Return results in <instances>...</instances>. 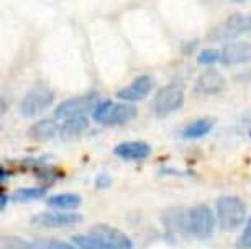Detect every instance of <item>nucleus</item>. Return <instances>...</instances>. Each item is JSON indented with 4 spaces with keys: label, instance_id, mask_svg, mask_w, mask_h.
I'll return each mask as SVG.
<instances>
[{
    "label": "nucleus",
    "instance_id": "nucleus-19",
    "mask_svg": "<svg viewBox=\"0 0 251 249\" xmlns=\"http://www.w3.org/2000/svg\"><path fill=\"white\" fill-rule=\"evenodd\" d=\"M46 195V190L43 187H23V189L15 190L10 195V199L17 204H26V202L40 200Z\"/></svg>",
    "mask_w": 251,
    "mask_h": 249
},
{
    "label": "nucleus",
    "instance_id": "nucleus-11",
    "mask_svg": "<svg viewBox=\"0 0 251 249\" xmlns=\"http://www.w3.org/2000/svg\"><path fill=\"white\" fill-rule=\"evenodd\" d=\"M151 153V146L145 141H125L117 144L113 149V154L125 161H141L148 158Z\"/></svg>",
    "mask_w": 251,
    "mask_h": 249
},
{
    "label": "nucleus",
    "instance_id": "nucleus-17",
    "mask_svg": "<svg viewBox=\"0 0 251 249\" xmlns=\"http://www.w3.org/2000/svg\"><path fill=\"white\" fill-rule=\"evenodd\" d=\"M73 243H75V246H79L80 249H115L107 241H103L102 238H99L92 233L75 234V236H73Z\"/></svg>",
    "mask_w": 251,
    "mask_h": 249
},
{
    "label": "nucleus",
    "instance_id": "nucleus-2",
    "mask_svg": "<svg viewBox=\"0 0 251 249\" xmlns=\"http://www.w3.org/2000/svg\"><path fill=\"white\" fill-rule=\"evenodd\" d=\"M136 116V107L130 102L102 100L92 110V120L99 125L115 126L128 123Z\"/></svg>",
    "mask_w": 251,
    "mask_h": 249
},
{
    "label": "nucleus",
    "instance_id": "nucleus-23",
    "mask_svg": "<svg viewBox=\"0 0 251 249\" xmlns=\"http://www.w3.org/2000/svg\"><path fill=\"white\" fill-rule=\"evenodd\" d=\"M110 185H112V179L107 176V174H100V176H97V179H96V189L105 190Z\"/></svg>",
    "mask_w": 251,
    "mask_h": 249
},
{
    "label": "nucleus",
    "instance_id": "nucleus-9",
    "mask_svg": "<svg viewBox=\"0 0 251 249\" xmlns=\"http://www.w3.org/2000/svg\"><path fill=\"white\" fill-rule=\"evenodd\" d=\"M91 233L96 234V236H99V238H102L103 241H107L115 249H131L133 248L131 239L126 236L122 229H118L115 226H110V225H105V223L96 225V226H92Z\"/></svg>",
    "mask_w": 251,
    "mask_h": 249
},
{
    "label": "nucleus",
    "instance_id": "nucleus-26",
    "mask_svg": "<svg viewBox=\"0 0 251 249\" xmlns=\"http://www.w3.org/2000/svg\"><path fill=\"white\" fill-rule=\"evenodd\" d=\"M235 2H245V0H235Z\"/></svg>",
    "mask_w": 251,
    "mask_h": 249
},
{
    "label": "nucleus",
    "instance_id": "nucleus-7",
    "mask_svg": "<svg viewBox=\"0 0 251 249\" xmlns=\"http://www.w3.org/2000/svg\"><path fill=\"white\" fill-rule=\"evenodd\" d=\"M82 215L74 213V211H43L31 218V223L40 228H63V226H73L82 222Z\"/></svg>",
    "mask_w": 251,
    "mask_h": 249
},
{
    "label": "nucleus",
    "instance_id": "nucleus-27",
    "mask_svg": "<svg viewBox=\"0 0 251 249\" xmlns=\"http://www.w3.org/2000/svg\"><path fill=\"white\" fill-rule=\"evenodd\" d=\"M250 136H251V131H250Z\"/></svg>",
    "mask_w": 251,
    "mask_h": 249
},
{
    "label": "nucleus",
    "instance_id": "nucleus-25",
    "mask_svg": "<svg viewBox=\"0 0 251 249\" xmlns=\"http://www.w3.org/2000/svg\"><path fill=\"white\" fill-rule=\"evenodd\" d=\"M10 200H12V199H10V195H7L5 192H2V194H0V210L5 208L7 204H8Z\"/></svg>",
    "mask_w": 251,
    "mask_h": 249
},
{
    "label": "nucleus",
    "instance_id": "nucleus-1",
    "mask_svg": "<svg viewBox=\"0 0 251 249\" xmlns=\"http://www.w3.org/2000/svg\"><path fill=\"white\" fill-rule=\"evenodd\" d=\"M217 223L222 231H235L246 222L248 208L246 204L236 195H224L215 204Z\"/></svg>",
    "mask_w": 251,
    "mask_h": 249
},
{
    "label": "nucleus",
    "instance_id": "nucleus-16",
    "mask_svg": "<svg viewBox=\"0 0 251 249\" xmlns=\"http://www.w3.org/2000/svg\"><path fill=\"white\" fill-rule=\"evenodd\" d=\"M58 133V125L53 120H40L31 126L28 135L35 141H48Z\"/></svg>",
    "mask_w": 251,
    "mask_h": 249
},
{
    "label": "nucleus",
    "instance_id": "nucleus-21",
    "mask_svg": "<svg viewBox=\"0 0 251 249\" xmlns=\"http://www.w3.org/2000/svg\"><path fill=\"white\" fill-rule=\"evenodd\" d=\"M197 61H199V64H202V66L215 64V63H219V61H222V53L217 49H212V48L202 49L197 56Z\"/></svg>",
    "mask_w": 251,
    "mask_h": 249
},
{
    "label": "nucleus",
    "instance_id": "nucleus-20",
    "mask_svg": "<svg viewBox=\"0 0 251 249\" xmlns=\"http://www.w3.org/2000/svg\"><path fill=\"white\" fill-rule=\"evenodd\" d=\"M0 249H43L40 244L28 241V239L18 238V236H3L2 238V248Z\"/></svg>",
    "mask_w": 251,
    "mask_h": 249
},
{
    "label": "nucleus",
    "instance_id": "nucleus-8",
    "mask_svg": "<svg viewBox=\"0 0 251 249\" xmlns=\"http://www.w3.org/2000/svg\"><path fill=\"white\" fill-rule=\"evenodd\" d=\"M99 102H96L94 97H74L68 98V100L61 102L54 110V116L59 120L71 118V116H77V115H86L89 110L96 109Z\"/></svg>",
    "mask_w": 251,
    "mask_h": 249
},
{
    "label": "nucleus",
    "instance_id": "nucleus-18",
    "mask_svg": "<svg viewBox=\"0 0 251 249\" xmlns=\"http://www.w3.org/2000/svg\"><path fill=\"white\" fill-rule=\"evenodd\" d=\"M212 126H214V121L212 120H205V118L196 120L182 130V136L186 139H199L202 136H205L207 133H210Z\"/></svg>",
    "mask_w": 251,
    "mask_h": 249
},
{
    "label": "nucleus",
    "instance_id": "nucleus-12",
    "mask_svg": "<svg viewBox=\"0 0 251 249\" xmlns=\"http://www.w3.org/2000/svg\"><path fill=\"white\" fill-rule=\"evenodd\" d=\"M225 86H226L225 77L220 72H217V70H207V72H203L197 79L194 92L199 93V95H214V93L224 91Z\"/></svg>",
    "mask_w": 251,
    "mask_h": 249
},
{
    "label": "nucleus",
    "instance_id": "nucleus-13",
    "mask_svg": "<svg viewBox=\"0 0 251 249\" xmlns=\"http://www.w3.org/2000/svg\"><path fill=\"white\" fill-rule=\"evenodd\" d=\"M251 61V43L246 41H235L228 43L222 49V63L224 64H243Z\"/></svg>",
    "mask_w": 251,
    "mask_h": 249
},
{
    "label": "nucleus",
    "instance_id": "nucleus-5",
    "mask_svg": "<svg viewBox=\"0 0 251 249\" xmlns=\"http://www.w3.org/2000/svg\"><path fill=\"white\" fill-rule=\"evenodd\" d=\"M184 103V91L177 86H166L159 89L153 100V112L156 116H166L179 110Z\"/></svg>",
    "mask_w": 251,
    "mask_h": 249
},
{
    "label": "nucleus",
    "instance_id": "nucleus-3",
    "mask_svg": "<svg viewBox=\"0 0 251 249\" xmlns=\"http://www.w3.org/2000/svg\"><path fill=\"white\" fill-rule=\"evenodd\" d=\"M217 215L210 206L199 204L187 213V231L197 239H208L215 231Z\"/></svg>",
    "mask_w": 251,
    "mask_h": 249
},
{
    "label": "nucleus",
    "instance_id": "nucleus-24",
    "mask_svg": "<svg viewBox=\"0 0 251 249\" xmlns=\"http://www.w3.org/2000/svg\"><path fill=\"white\" fill-rule=\"evenodd\" d=\"M48 249H80V248L74 246V244L64 243V241H50Z\"/></svg>",
    "mask_w": 251,
    "mask_h": 249
},
{
    "label": "nucleus",
    "instance_id": "nucleus-22",
    "mask_svg": "<svg viewBox=\"0 0 251 249\" xmlns=\"http://www.w3.org/2000/svg\"><path fill=\"white\" fill-rule=\"evenodd\" d=\"M238 248L240 249H250L251 248V213L248 217V222H246V226L241 233V236L238 239Z\"/></svg>",
    "mask_w": 251,
    "mask_h": 249
},
{
    "label": "nucleus",
    "instance_id": "nucleus-14",
    "mask_svg": "<svg viewBox=\"0 0 251 249\" xmlns=\"http://www.w3.org/2000/svg\"><path fill=\"white\" fill-rule=\"evenodd\" d=\"M87 128H89V118L86 115L71 116V118H66L64 123L61 125L59 135L63 139H74L79 138Z\"/></svg>",
    "mask_w": 251,
    "mask_h": 249
},
{
    "label": "nucleus",
    "instance_id": "nucleus-6",
    "mask_svg": "<svg viewBox=\"0 0 251 249\" xmlns=\"http://www.w3.org/2000/svg\"><path fill=\"white\" fill-rule=\"evenodd\" d=\"M248 31H251V17L243 15V13H235V15H230L226 18L224 23H220L219 26H215L208 35V40H230Z\"/></svg>",
    "mask_w": 251,
    "mask_h": 249
},
{
    "label": "nucleus",
    "instance_id": "nucleus-15",
    "mask_svg": "<svg viewBox=\"0 0 251 249\" xmlns=\"http://www.w3.org/2000/svg\"><path fill=\"white\" fill-rule=\"evenodd\" d=\"M46 204H48V206H51V208L71 211L80 206L82 197L79 194H56V195H51L50 199L46 200Z\"/></svg>",
    "mask_w": 251,
    "mask_h": 249
},
{
    "label": "nucleus",
    "instance_id": "nucleus-10",
    "mask_svg": "<svg viewBox=\"0 0 251 249\" xmlns=\"http://www.w3.org/2000/svg\"><path fill=\"white\" fill-rule=\"evenodd\" d=\"M153 89V79L150 76H140L136 77L130 86L120 89L117 92V98H120L122 102H138L141 98H145Z\"/></svg>",
    "mask_w": 251,
    "mask_h": 249
},
{
    "label": "nucleus",
    "instance_id": "nucleus-4",
    "mask_svg": "<svg viewBox=\"0 0 251 249\" xmlns=\"http://www.w3.org/2000/svg\"><path fill=\"white\" fill-rule=\"evenodd\" d=\"M54 100L53 92L45 86H36L31 91L26 92V95L23 97V100L20 103V113L26 118L36 116L40 113H43L45 110H48L51 107V103Z\"/></svg>",
    "mask_w": 251,
    "mask_h": 249
}]
</instances>
